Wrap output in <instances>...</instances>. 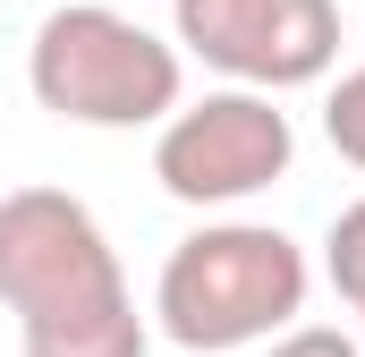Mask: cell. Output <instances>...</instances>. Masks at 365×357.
<instances>
[{
    "label": "cell",
    "instance_id": "10",
    "mask_svg": "<svg viewBox=\"0 0 365 357\" xmlns=\"http://www.w3.org/2000/svg\"><path fill=\"white\" fill-rule=\"evenodd\" d=\"M357 315H365V306H357ZM357 349H365V323H357Z\"/></svg>",
    "mask_w": 365,
    "mask_h": 357
},
{
    "label": "cell",
    "instance_id": "6",
    "mask_svg": "<svg viewBox=\"0 0 365 357\" xmlns=\"http://www.w3.org/2000/svg\"><path fill=\"white\" fill-rule=\"evenodd\" d=\"M153 332L136 315V298H102L86 315H51V323H17V357H145Z\"/></svg>",
    "mask_w": 365,
    "mask_h": 357
},
{
    "label": "cell",
    "instance_id": "9",
    "mask_svg": "<svg viewBox=\"0 0 365 357\" xmlns=\"http://www.w3.org/2000/svg\"><path fill=\"white\" fill-rule=\"evenodd\" d=\"M264 357H365L357 332H340V323H289L264 341Z\"/></svg>",
    "mask_w": 365,
    "mask_h": 357
},
{
    "label": "cell",
    "instance_id": "8",
    "mask_svg": "<svg viewBox=\"0 0 365 357\" xmlns=\"http://www.w3.org/2000/svg\"><path fill=\"white\" fill-rule=\"evenodd\" d=\"M323 136H331V154L349 171H365V60L340 69V86L323 94Z\"/></svg>",
    "mask_w": 365,
    "mask_h": 357
},
{
    "label": "cell",
    "instance_id": "5",
    "mask_svg": "<svg viewBox=\"0 0 365 357\" xmlns=\"http://www.w3.org/2000/svg\"><path fill=\"white\" fill-rule=\"evenodd\" d=\"M170 43L230 86L297 94L340 69V0H170Z\"/></svg>",
    "mask_w": 365,
    "mask_h": 357
},
{
    "label": "cell",
    "instance_id": "4",
    "mask_svg": "<svg viewBox=\"0 0 365 357\" xmlns=\"http://www.w3.org/2000/svg\"><path fill=\"white\" fill-rule=\"evenodd\" d=\"M102 298H128V272L110 256L93 204L68 187H9L0 196V306L17 323L86 315Z\"/></svg>",
    "mask_w": 365,
    "mask_h": 357
},
{
    "label": "cell",
    "instance_id": "7",
    "mask_svg": "<svg viewBox=\"0 0 365 357\" xmlns=\"http://www.w3.org/2000/svg\"><path fill=\"white\" fill-rule=\"evenodd\" d=\"M323 281H331L349 306H365V196L340 204L331 230H323Z\"/></svg>",
    "mask_w": 365,
    "mask_h": 357
},
{
    "label": "cell",
    "instance_id": "1",
    "mask_svg": "<svg viewBox=\"0 0 365 357\" xmlns=\"http://www.w3.org/2000/svg\"><path fill=\"white\" fill-rule=\"evenodd\" d=\"M306 289H314V264L289 230L204 221L162 256L153 315H162V341H179L187 357H221V349H255V341L289 332L306 315Z\"/></svg>",
    "mask_w": 365,
    "mask_h": 357
},
{
    "label": "cell",
    "instance_id": "3",
    "mask_svg": "<svg viewBox=\"0 0 365 357\" xmlns=\"http://www.w3.org/2000/svg\"><path fill=\"white\" fill-rule=\"evenodd\" d=\"M297 162V119L264 86H221L204 102H179L153 128V178L195 213H230L247 196L280 187Z\"/></svg>",
    "mask_w": 365,
    "mask_h": 357
},
{
    "label": "cell",
    "instance_id": "2",
    "mask_svg": "<svg viewBox=\"0 0 365 357\" xmlns=\"http://www.w3.org/2000/svg\"><path fill=\"white\" fill-rule=\"evenodd\" d=\"M26 86L68 128H162L187 102V51L110 0H68L34 26Z\"/></svg>",
    "mask_w": 365,
    "mask_h": 357
}]
</instances>
